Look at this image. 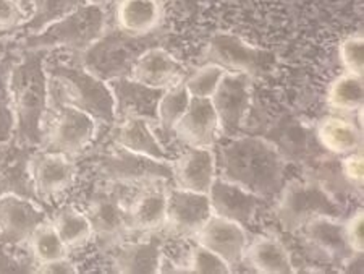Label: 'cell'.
<instances>
[{
    "mask_svg": "<svg viewBox=\"0 0 364 274\" xmlns=\"http://www.w3.org/2000/svg\"><path fill=\"white\" fill-rule=\"evenodd\" d=\"M213 216L208 194L183 190L178 186L167 189V216L164 231L178 238H193Z\"/></svg>",
    "mask_w": 364,
    "mask_h": 274,
    "instance_id": "obj_12",
    "label": "cell"
},
{
    "mask_svg": "<svg viewBox=\"0 0 364 274\" xmlns=\"http://www.w3.org/2000/svg\"><path fill=\"white\" fill-rule=\"evenodd\" d=\"M299 231H301L304 241L309 243V247L332 263L342 265L346 258L356 253L346 241L342 218L318 216V218L309 219Z\"/></svg>",
    "mask_w": 364,
    "mask_h": 274,
    "instance_id": "obj_21",
    "label": "cell"
},
{
    "mask_svg": "<svg viewBox=\"0 0 364 274\" xmlns=\"http://www.w3.org/2000/svg\"><path fill=\"white\" fill-rule=\"evenodd\" d=\"M340 167L351 189L360 191L363 189V151L340 157Z\"/></svg>",
    "mask_w": 364,
    "mask_h": 274,
    "instance_id": "obj_39",
    "label": "cell"
},
{
    "mask_svg": "<svg viewBox=\"0 0 364 274\" xmlns=\"http://www.w3.org/2000/svg\"><path fill=\"white\" fill-rule=\"evenodd\" d=\"M33 148L14 138L0 142V195L14 194L38 201L31 177Z\"/></svg>",
    "mask_w": 364,
    "mask_h": 274,
    "instance_id": "obj_17",
    "label": "cell"
},
{
    "mask_svg": "<svg viewBox=\"0 0 364 274\" xmlns=\"http://www.w3.org/2000/svg\"><path fill=\"white\" fill-rule=\"evenodd\" d=\"M97 125V122L83 110L67 104H49L38 149L75 157L90 147L96 137Z\"/></svg>",
    "mask_w": 364,
    "mask_h": 274,
    "instance_id": "obj_7",
    "label": "cell"
},
{
    "mask_svg": "<svg viewBox=\"0 0 364 274\" xmlns=\"http://www.w3.org/2000/svg\"><path fill=\"white\" fill-rule=\"evenodd\" d=\"M25 52L28 54L7 75V91L15 117L11 138L25 147L39 148L49 112V80L41 51Z\"/></svg>",
    "mask_w": 364,
    "mask_h": 274,
    "instance_id": "obj_2",
    "label": "cell"
},
{
    "mask_svg": "<svg viewBox=\"0 0 364 274\" xmlns=\"http://www.w3.org/2000/svg\"><path fill=\"white\" fill-rule=\"evenodd\" d=\"M191 96L186 90L185 78L164 90L157 104V124L167 135H173V127L183 117Z\"/></svg>",
    "mask_w": 364,
    "mask_h": 274,
    "instance_id": "obj_33",
    "label": "cell"
},
{
    "mask_svg": "<svg viewBox=\"0 0 364 274\" xmlns=\"http://www.w3.org/2000/svg\"><path fill=\"white\" fill-rule=\"evenodd\" d=\"M193 241L220 256L233 271L243 263L248 234H246L245 226L213 214L193 237Z\"/></svg>",
    "mask_w": 364,
    "mask_h": 274,
    "instance_id": "obj_14",
    "label": "cell"
},
{
    "mask_svg": "<svg viewBox=\"0 0 364 274\" xmlns=\"http://www.w3.org/2000/svg\"><path fill=\"white\" fill-rule=\"evenodd\" d=\"M15 117L10 106V98L7 91V80L0 88V142H7L14 137Z\"/></svg>",
    "mask_w": 364,
    "mask_h": 274,
    "instance_id": "obj_41",
    "label": "cell"
},
{
    "mask_svg": "<svg viewBox=\"0 0 364 274\" xmlns=\"http://www.w3.org/2000/svg\"><path fill=\"white\" fill-rule=\"evenodd\" d=\"M47 221L44 211L29 198L5 194L0 195V236L14 245L28 243L39 224Z\"/></svg>",
    "mask_w": 364,
    "mask_h": 274,
    "instance_id": "obj_19",
    "label": "cell"
},
{
    "mask_svg": "<svg viewBox=\"0 0 364 274\" xmlns=\"http://www.w3.org/2000/svg\"><path fill=\"white\" fill-rule=\"evenodd\" d=\"M49 104H67L104 125H114V98L107 81L87 72L78 62L47 67Z\"/></svg>",
    "mask_w": 364,
    "mask_h": 274,
    "instance_id": "obj_3",
    "label": "cell"
},
{
    "mask_svg": "<svg viewBox=\"0 0 364 274\" xmlns=\"http://www.w3.org/2000/svg\"><path fill=\"white\" fill-rule=\"evenodd\" d=\"M204 59L227 72L245 73L251 78L271 75L277 65V56L272 51L251 44L238 34L224 31L209 38Z\"/></svg>",
    "mask_w": 364,
    "mask_h": 274,
    "instance_id": "obj_8",
    "label": "cell"
},
{
    "mask_svg": "<svg viewBox=\"0 0 364 274\" xmlns=\"http://www.w3.org/2000/svg\"><path fill=\"white\" fill-rule=\"evenodd\" d=\"M314 137L328 154L346 156L363 151V128L337 115H326L316 125Z\"/></svg>",
    "mask_w": 364,
    "mask_h": 274,
    "instance_id": "obj_28",
    "label": "cell"
},
{
    "mask_svg": "<svg viewBox=\"0 0 364 274\" xmlns=\"http://www.w3.org/2000/svg\"><path fill=\"white\" fill-rule=\"evenodd\" d=\"M36 273H41V274H75V273H78V268H76L75 263H72L67 256H63V258H58L54 261H49V263L36 266Z\"/></svg>",
    "mask_w": 364,
    "mask_h": 274,
    "instance_id": "obj_42",
    "label": "cell"
},
{
    "mask_svg": "<svg viewBox=\"0 0 364 274\" xmlns=\"http://www.w3.org/2000/svg\"><path fill=\"white\" fill-rule=\"evenodd\" d=\"M92 2H97V4H112V2H119V0H92Z\"/></svg>",
    "mask_w": 364,
    "mask_h": 274,
    "instance_id": "obj_44",
    "label": "cell"
},
{
    "mask_svg": "<svg viewBox=\"0 0 364 274\" xmlns=\"http://www.w3.org/2000/svg\"><path fill=\"white\" fill-rule=\"evenodd\" d=\"M156 185L144 186L139 194L127 203L128 226L132 234H157L164 231L167 216V189Z\"/></svg>",
    "mask_w": 364,
    "mask_h": 274,
    "instance_id": "obj_24",
    "label": "cell"
},
{
    "mask_svg": "<svg viewBox=\"0 0 364 274\" xmlns=\"http://www.w3.org/2000/svg\"><path fill=\"white\" fill-rule=\"evenodd\" d=\"M28 247L36 266L63 258V256H67L68 253L67 247L60 241V237H58L54 226L50 223V219L44 221L43 224H39L36 229H34L28 241Z\"/></svg>",
    "mask_w": 364,
    "mask_h": 274,
    "instance_id": "obj_34",
    "label": "cell"
},
{
    "mask_svg": "<svg viewBox=\"0 0 364 274\" xmlns=\"http://www.w3.org/2000/svg\"><path fill=\"white\" fill-rule=\"evenodd\" d=\"M275 214L287 232H296L318 216L342 218L343 206L314 179H293L277 195Z\"/></svg>",
    "mask_w": 364,
    "mask_h": 274,
    "instance_id": "obj_6",
    "label": "cell"
},
{
    "mask_svg": "<svg viewBox=\"0 0 364 274\" xmlns=\"http://www.w3.org/2000/svg\"><path fill=\"white\" fill-rule=\"evenodd\" d=\"M252 80L250 75L225 72L210 96L224 138L237 137L245 128L252 102Z\"/></svg>",
    "mask_w": 364,
    "mask_h": 274,
    "instance_id": "obj_10",
    "label": "cell"
},
{
    "mask_svg": "<svg viewBox=\"0 0 364 274\" xmlns=\"http://www.w3.org/2000/svg\"><path fill=\"white\" fill-rule=\"evenodd\" d=\"M172 161L152 159L115 144L97 161V172L104 180L115 185L167 184L173 182Z\"/></svg>",
    "mask_w": 364,
    "mask_h": 274,
    "instance_id": "obj_9",
    "label": "cell"
},
{
    "mask_svg": "<svg viewBox=\"0 0 364 274\" xmlns=\"http://www.w3.org/2000/svg\"><path fill=\"white\" fill-rule=\"evenodd\" d=\"M215 153L217 176L242 185L261 198L274 200L285 184L287 161L261 135L225 138Z\"/></svg>",
    "mask_w": 364,
    "mask_h": 274,
    "instance_id": "obj_1",
    "label": "cell"
},
{
    "mask_svg": "<svg viewBox=\"0 0 364 274\" xmlns=\"http://www.w3.org/2000/svg\"><path fill=\"white\" fill-rule=\"evenodd\" d=\"M164 10L159 0H119L115 9L117 26L134 36H146L161 26Z\"/></svg>",
    "mask_w": 364,
    "mask_h": 274,
    "instance_id": "obj_29",
    "label": "cell"
},
{
    "mask_svg": "<svg viewBox=\"0 0 364 274\" xmlns=\"http://www.w3.org/2000/svg\"><path fill=\"white\" fill-rule=\"evenodd\" d=\"M261 137L271 142L287 162L301 166L318 157L322 149L309 128L290 114L271 120V124L264 127Z\"/></svg>",
    "mask_w": 364,
    "mask_h": 274,
    "instance_id": "obj_13",
    "label": "cell"
},
{
    "mask_svg": "<svg viewBox=\"0 0 364 274\" xmlns=\"http://www.w3.org/2000/svg\"><path fill=\"white\" fill-rule=\"evenodd\" d=\"M213 214L220 218L235 221L238 224H250L256 218L259 209V196L243 189L242 185L233 184L217 176L208 191Z\"/></svg>",
    "mask_w": 364,
    "mask_h": 274,
    "instance_id": "obj_20",
    "label": "cell"
},
{
    "mask_svg": "<svg viewBox=\"0 0 364 274\" xmlns=\"http://www.w3.org/2000/svg\"><path fill=\"white\" fill-rule=\"evenodd\" d=\"M186 273L195 274H230L232 268L228 266L220 256L210 252L203 245L195 243V247L188 253V261L185 265Z\"/></svg>",
    "mask_w": 364,
    "mask_h": 274,
    "instance_id": "obj_36",
    "label": "cell"
},
{
    "mask_svg": "<svg viewBox=\"0 0 364 274\" xmlns=\"http://www.w3.org/2000/svg\"><path fill=\"white\" fill-rule=\"evenodd\" d=\"M50 223L67 250L83 247L92 238V229L86 214L75 208H62Z\"/></svg>",
    "mask_w": 364,
    "mask_h": 274,
    "instance_id": "obj_31",
    "label": "cell"
},
{
    "mask_svg": "<svg viewBox=\"0 0 364 274\" xmlns=\"http://www.w3.org/2000/svg\"><path fill=\"white\" fill-rule=\"evenodd\" d=\"M173 185L178 189L208 194L217 177L214 148H188L172 161Z\"/></svg>",
    "mask_w": 364,
    "mask_h": 274,
    "instance_id": "obj_22",
    "label": "cell"
},
{
    "mask_svg": "<svg viewBox=\"0 0 364 274\" xmlns=\"http://www.w3.org/2000/svg\"><path fill=\"white\" fill-rule=\"evenodd\" d=\"M26 19L28 11L20 0H0V33L16 31Z\"/></svg>",
    "mask_w": 364,
    "mask_h": 274,
    "instance_id": "obj_38",
    "label": "cell"
},
{
    "mask_svg": "<svg viewBox=\"0 0 364 274\" xmlns=\"http://www.w3.org/2000/svg\"><path fill=\"white\" fill-rule=\"evenodd\" d=\"M345 234L350 247L356 253L364 252V211L358 209L348 219L343 221Z\"/></svg>",
    "mask_w": 364,
    "mask_h": 274,
    "instance_id": "obj_40",
    "label": "cell"
},
{
    "mask_svg": "<svg viewBox=\"0 0 364 274\" xmlns=\"http://www.w3.org/2000/svg\"><path fill=\"white\" fill-rule=\"evenodd\" d=\"M363 77L343 73L332 81L327 91L328 107L338 112H358L363 109Z\"/></svg>",
    "mask_w": 364,
    "mask_h": 274,
    "instance_id": "obj_32",
    "label": "cell"
},
{
    "mask_svg": "<svg viewBox=\"0 0 364 274\" xmlns=\"http://www.w3.org/2000/svg\"><path fill=\"white\" fill-rule=\"evenodd\" d=\"M186 75L185 65L177 57H173L161 46H152L141 54L130 77L152 88L166 90L183 80Z\"/></svg>",
    "mask_w": 364,
    "mask_h": 274,
    "instance_id": "obj_25",
    "label": "cell"
},
{
    "mask_svg": "<svg viewBox=\"0 0 364 274\" xmlns=\"http://www.w3.org/2000/svg\"><path fill=\"white\" fill-rule=\"evenodd\" d=\"M105 30H107L105 5L91 0L34 36L23 38L20 46L25 51L46 52L63 49L80 54L97 38H101Z\"/></svg>",
    "mask_w": 364,
    "mask_h": 274,
    "instance_id": "obj_4",
    "label": "cell"
},
{
    "mask_svg": "<svg viewBox=\"0 0 364 274\" xmlns=\"http://www.w3.org/2000/svg\"><path fill=\"white\" fill-rule=\"evenodd\" d=\"M243 263L262 274H293L296 271L291 255L279 238L257 236L245 248Z\"/></svg>",
    "mask_w": 364,
    "mask_h": 274,
    "instance_id": "obj_27",
    "label": "cell"
},
{
    "mask_svg": "<svg viewBox=\"0 0 364 274\" xmlns=\"http://www.w3.org/2000/svg\"><path fill=\"white\" fill-rule=\"evenodd\" d=\"M225 72L227 70L215 65V63L205 62L203 67L196 68L195 72L188 73L185 77V85L188 93H190V96L210 99Z\"/></svg>",
    "mask_w": 364,
    "mask_h": 274,
    "instance_id": "obj_35",
    "label": "cell"
},
{
    "mask_svg": "<svg viewBox=\"0 0 364 274\" xmlns=\"http://www.w3.org/2000/svg\"><path fill=\"white\" fill-rule=\"evenodd\" d=\"M166 253L164 241L156 234L136 242H122L114 247L112 270L120 274H157Z\"/></svg>",
    "mask_w": 364,
    "mask_h": 274,
    "instance_id": "obj_23",
    "label": "cell"
},
{
    "mask_svg": "<svg viewBox=\"0 0 364 274\" xmlns=\"http://www.w3.org/2000/svg\"><path fill=\"white\" fill-rule=\"evenodd\" d=\"M340 62H342L346 73L363 77L364 72V39L363 34H353V36L342 41L338 48Z\"/></svg>",
    "mask_w": 364,
    "mask_h": 274,
    "instance_id": "obj_37",
    "label": "cell"
},
{
    "mask_svg": "<svg viewBox=\"0 0 364 274\" xmlns=\"http://www.w3.org/2000/svg\"><path fill=\"white\" fill-rule=\"evenodd\" d=\"M31 177L38 200L57 196L72 189L76 179V164L72 156L38 149L31 159Z\"/></svg>",
    "mask_w": 364,
    "mask_h": 274,
    "instance_id": "obj_15",
    "label": "cell"
},
{
    "mask_svg": "<svg viewBox=\"0 0 364 274\" xmlns=\"http://www.w3.org/2000/svg\"><path fill=\"white\" fill-rule=\"evenodd\" d=\"M152 46H157L154 33L134 36L119 26L107 28L90 48L76 54V62L104 81L130 77L141 54Z\"/></svg>",
    "mask_w": 364,
    "mask_h": 274,
    "instance_id": "obj_5",
    "label": "cell"
},
{
    "mask_svg": "<svg viewBox=\"0 0 364 274\" xmlns=\"http://www.w3.org/2000/svg\"><path fill=\"white\" fill-rule=\"evenodd\" d=\"M85 214L91 224L92 237H96L104 248H114L132 236L127 203L119 190L99 189L94 191Z\"/></svg>",
    "mask_w": 364,
    "mask_h": 274,
    "instance_id": "obj_11",
    "label": "cell"
},
{
    "mask_svg": "<svg viewBox=\"0 0 364 274\" xmlns=\"http://www.w3.org/2000/svg\"><path fill=\"white\" fill-rule=\"evenodd\" d=\"M342 265L345 273H363V253H353Z\"/></svg>",
    "mask_w": 364,
    "mask_h": 274,
    "instance_id": "obj_43",
    "label": "cell"
},
{
    "mask_svg": "<svg viewBox=\"0 0 364 274\" xmlns=\"http://www.w3.org/2000/svg\"><path fill=\"white\" fill-rule=\"evenodd\" d=\"M114 98L115 122L127 117H143L157 124V104L164 90L152 88L132 77L107 81Z\"/></svg>",
    "mask_w": 364,
    "mask_h": 274,
    "instance_id": "obj_16",
    "label": "cell"
},
{
    "mask_svg": "<svg viewBox=\"0 0 364 274\" xmlns=\"http://www.w3.org/2000/svg\"><path fill=\"white\" fill-rule=\"evenodd\" d=\"M87 2L91 0H31V14H28L26 21L16 31L23 38L34 36Z\"/></svg>",
    "mask_w": 364,
    "mask_h": 274,
    "instance_id": "obj_30",
    "label": "cell"
},
{
    "mask_svg": "<svg viewBox=\"0 0 364 274\" xmlns=\"http://www.w3.org/2000/svg\"><path fill=\"white\" fill-rule=\"evenodd\" d=\"M114 143L133 153L149 156L157 161H172L166 147L154 133L152 122L143 117H127L115 122Z\"/></svg>",
    "mask_w": 364,
    "mask_h": 274,
    "instance_id": "obj_26",
    "label": "cell"
},
{
    "mask_svg": "<svg viewBox=\"0 0 364 274\" xmlns=\"http://www.w3.org/2000/svg\"><path fill=\"white\" fill-rule=\"evenodd\" d=\"M173 137L188 148H214L220 130L210 99L191 98L183 117L173 127Z\"/></svg>",
    "mask_w": 364,
    "mask_h": 274,
    "instance_id": "obj_18",
    "label": "cell"
}]
</instances>
